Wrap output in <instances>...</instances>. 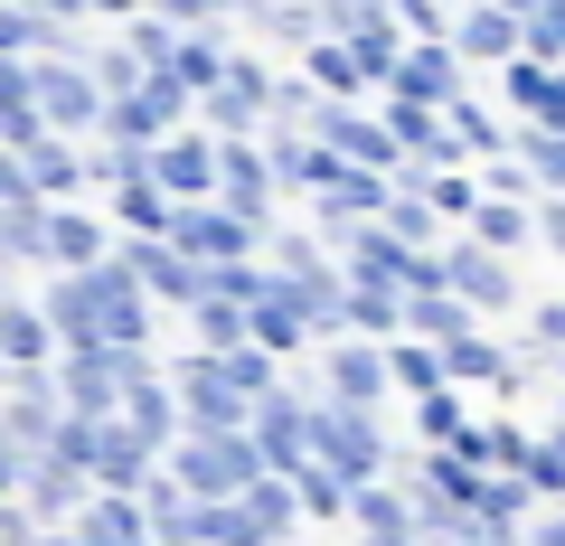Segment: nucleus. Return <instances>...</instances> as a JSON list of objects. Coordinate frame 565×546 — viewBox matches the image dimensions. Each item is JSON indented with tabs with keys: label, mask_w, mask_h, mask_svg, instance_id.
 Wrapping results in <instances>:
<instances>
[{
	"label": "nucleus",
	"mask_w": 565,
	"mask_h": 546,
	"mask_svg": "<svg viewBox=\"0 0 565 546\" xmlns=\"http://www.w3.org/2000/svg\"><path fill=\"white\" fill-rule=\"evenodd\" d=\"M434 283H444L462 311H490V321L527 311V283H519V264H509V255H481V245H462V236H444V245H434Z\"/></svg>",
	"instance_id": "obj_1"
},
{
	"label": "nucleus",
	"mask_w": 565,
	"mask_h": 546,
	"mask_svg": "<svg viewBox=\"0 0 565 546\" xmlns=\"http://www.w3.org/2000/svg\"><path fill=\"white\" fill-rule=\"evenodd\" d=\"M471 95V66L452 57L444 39H424L396 57V76H386V104H424V114H452V104Z\"/></svg>",
	"instance_id": "obj_2"
},
{
	"label": "nucleus",
	"mask_w": 565,
	"mask_h": 546,
	"mask_svg": "<svg viewBox=\"0 0 565 546\" xmlns=\"http://www.w3.org/2000/svg\"><path fill=\"white\" fill-rule=\"evenodd\" d=\"M444 47H452L462 66H509V57H519V20L490 10V0H462V20L444 29Z\"/></svg>",
	"instance_id": "obj_3"
},
{
	"label": "nucleus",
	"mask_w": 565,
	"mask_h": 546,
	"mask_svg": "<svg viewBox=\"0 0 565 546\" xmlns=\"http://www.w3.org/2000/svg\"><path fill=\"white\" fill-rule=\"evenodd\" d=\"M444 132H452V151H462V170H481V161H500V151H509V132H519V122H509L500 104L462 95V104L444 114Z\"/></svg>",
	"instance_id": "obj_4"
},
{
	"label": "nucleus",
	"mask_w": 565,
	"mask_h": 546,
	"mask_svg": "<svg viewBox=\"0 0 565 546\" xmlns=\"http://www.w3.org/2000/svg\"><path fill=\"white\" fill-rule=\"evenodd\" d=\"M462 245L527 264V245H537V207H500V199H481V207H471V226H462Z\"/></svg>",
	"instance_id": "obj_5"
},
{
	"label": "nucleus",
	"mask_w": 565,
	"mask_h": 546,
	"mask_svg": "<svg viewBox=\"0 0 565 546\" xmlns=\"http://www.w3.org/2000/svg\"><path fill=\"white\" fill-rule=\"evenodd\" d=\"M377 236H386V245H405V255H434V245H444V226H434V207H424L415 189H396V180H386V207H377Z\"/></svg>",
	"instance_id": "obj_6"
},
{
	"label": "nucleus",
	"mask_w": 565,
	"mask_h": 546,
	"mask_svg": "<svg viewBox=\"0 0 565 546\" xmlns=\"http://www.w3.org/2000/svg\"><path fill=\"white\" fill-rule=\"evenodd\" d=\"M509 161L527 170L537 199H565V132H509Z\"/></svg>",
	"instance_id": "obj_7"
},
{
	"label": "nucleus",
	"mask_w": 565,
	"mask_h": 546,
	"mask_svg": "<svg viewBox=\"0 0 565 546\" xmlns=\"http://www.w3.org/2000/svg\"><path fill=\"white\" fill-rule=\"evenodd\" d=\"M519 57L527 66H565V0H537L519 20Z\"/></svg>",
	"instance_id": "obj_8"
},
{
	"label": "nucleus",
	"mask_w": 565,
	"mask_h": 546,
	"mask_svg": "<svg viewBox=\"0 0 565 546\" xmlns=\"http://www.w3.org/2000/svg\"><path fill=\"white\" fill-rule=\"evenodd\" d=\"M405 321H415L424 340H444V349H452V340H462V330H471V311L452 302V292H415V302H405Z\"/></svg>",
	"instance_id": "obj_9"
},
{
	"label": "nucleus",
	"mask_w": 565,
	"mask_h": 546,
	"mask_svg": "<svg viewBox=\"0 0 565 546\" xmlns=\"http://www.w3.org/2000/svg\"><path fill=\"white\" fill-rule=\"evenodd\" d=\"M330 207H340V217H377L386 180H377V170H340V180H330Z\"/></svg>",
	"instance_id": "obj_10"
},
{
	"label": "nucleus",
	"mask_w": 565,
	"mask_h": 546,
	"mask_svg": "<svg viewBox=\"0 0 565 546\" xmlns=\"http://www.w3.org/2000/svg\"><path fill=\"white\" fill-rule=\"evenodd\" d=\"M444 367H452V377H500V367H509V358H500V349H490V340H481V330H462V340H452V349H444Z\"/></svg>",
	"instance_id": "obj_11"
},
{
	"label": "nucleus",
	"mask_w": 565,
	"mask_h": 546,
	"mask_svg": "<svg viewBox=\"0 0 565 546\" xmlns=\"http://www.w3.org/2000/svg\"><path fill=\"white\" fill-rule=\"evenodd\" d=\"M527 358H565V302H537V311H527Z\"/></svg>",
	"instance_id": "obj_12"
},
{
	"label": "nucleus",
	"mask_w": 565,
	"mask_h": 546,
	"mask_svg": "<svg viewBox=\"0 0 565 546\" xmlns=\"http://www.w3.org/2000/svg\"><path fill=\"white\" fill-rule=\"evenodd\" d=\"M386 10H396V20H405V39H444V29H452V10H444V0H386Z\"/></svg>",
	"instance_id": "obj_13"
},
{
	"label": "nucleus",
	"mask_w": 565,
	"mask_h": 546,
	"mask_svg": "<svg viewBox=\"0 0 565 546\" xmlns=\"http://www.w3.org/2000/svg\"><path fill=\"white\" fill-rule=\"evenodd\" d=\"M367 20H386V0H321V20H311V29H340V39H359Z\"/></svg>",
	"instance_id": "obj_14"
},
{
	"label": "nucleus",
	"mask_w": 565,
	"mask_h": 546,
	"mask_svg": "<svg viewBox=\"0 0 565 546\" xmlns=\"http://www.w3.org/2000/svg\"><path fill=\"white\" fill-rule=\"evenodd\" d=\"M349 321H367V330H396V321H405V302H396V292H377V283H359V292H349Z\"/></svg>",
	"instance_id": "obj_15"
},
{
	"label": "nucleus",
	"mask_w": 565,
	"mask_h": 546,
	"mask_svg": "<svg viewBox=\"0 0 565 546\" xmlns=\"http://www.w3.org/2000/svg\"><path fill=\"white\" fill-rule=\"evenodd\" d=\"M311 66H321V85L330 95H359V66H349V47L330 39V47H311Z\"/></svg>",
	"instance_id": "obj_16"
},
{
	"label": "nucleus",
	"mask_w": 565,
	"mask_h": 546,
	"mask_svg": "<svg viewBox=\"0 0 565 546\" xmlns=\"http://www.w3.org/2000/svg\"><path fill=\"white\" fill-rule=\"evenodd\" d=\"M537 255L565 264V199H537Z\"/></svg>",
	"instance_id": "obj_17"
},
{
	"label": "nucleus",
	"mask_w": 565,
	"mask_h": 546,
	"mask_svg": "<svg viewBox=\"0 0 565 546\" xmlns=\"http://www.w3.org/2000/svg\"><path fill=\"white\" fill-rule=\"evenodd\" d=\"M490 10H509V20H527V10H537V0H490Z\"/></svg>",
	"instance_id": "obj_18"
}]
</instances>
